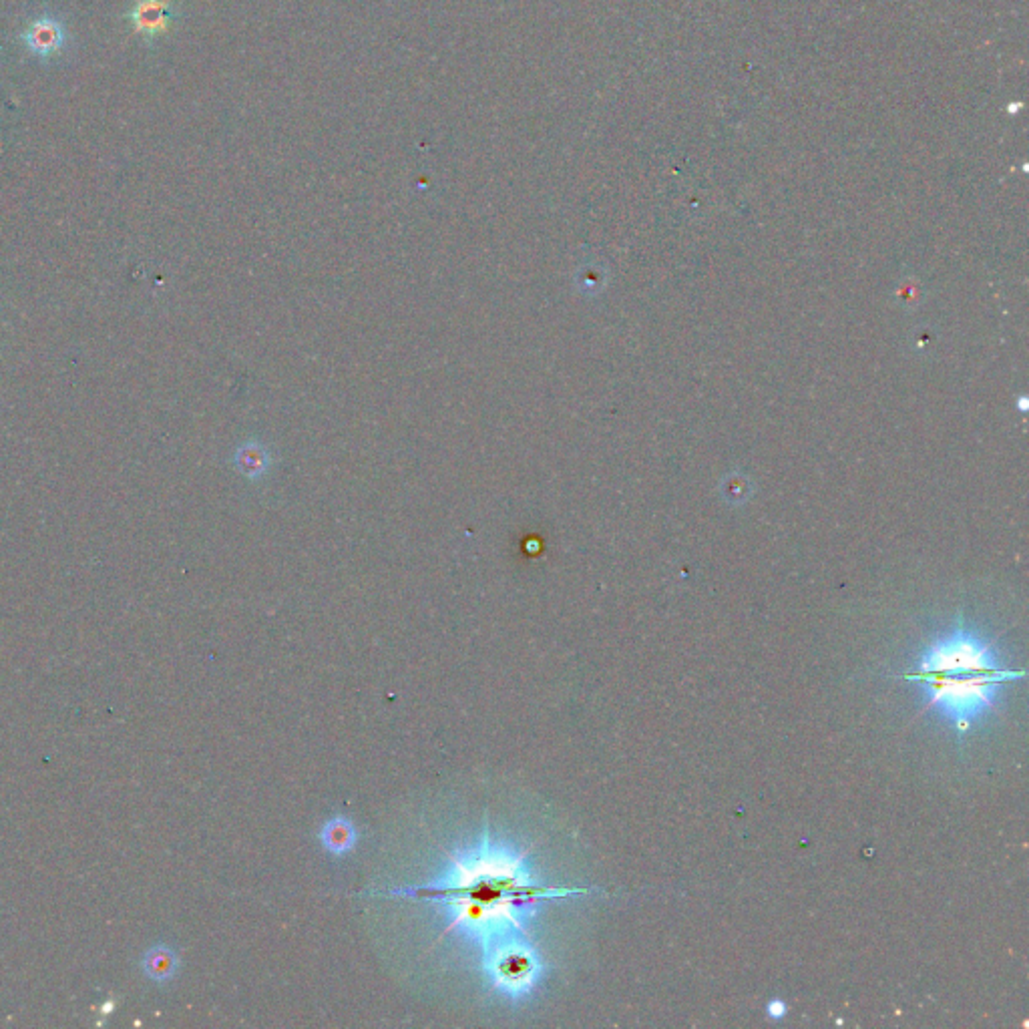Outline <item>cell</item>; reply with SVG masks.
I'll list each match as a JSON object with an SVG mask.
<instances>
[{
	"label": "cell",
	"mask_w": 1029,
	"mask_h": 1029,
	"mask_svg": "<svg viewBox=\"0 0 1029 1029\" xmlns=\"http://www.w3.org/2000/svg\"><path fill=\"white\" fill-rule=\"evenodd\" d=\"M907 680L917 682L933 708L955 730L967 732L971 724L989 714L1001 694L1003 684L1023 678V672H1001L993 676H931V674H905Z\"/></svg>",
	"instance_id": "obj_1"
},
{
	"label": "cell",
	"mask_w": 1029,
	"mask_h": 1029,
	"mask_svg": "<svg viewBox=\"0 0 1029 1029\" xmlns=\"http://www.w3.org/2000/svg\"><path fill=\"white\" fill-rule=\"evenodd\" d=\"M913 672L931 676H993L1007 672V668L993 644L957 626L949 636L939 638L921 652Z\"/></svg>",
	"instance_id": "obj_2"
},
{
	"label": "cell",
	"mask_w": 1029,
	"mask_h": 1029,
	"mask_svg": "<svg viewBox=\"0 0 1029 1029\" xmlns=\"http://www.w3.org/2000/svg\"><path fill=\"white\" fill-rule=\"evenodd\" d=\"M179 11L173 0H137L129 11V23L133 31L147 43L167 35L177 23Z\"/></svg>",
	"instance_id": "obj_3"
},
{
	"label": "cell",
	"mask_w": 1029,
	"mask_h": 1029,
	"mask_svg": "<svg viewBox=\"0 0 1029 1029\" xmlns=\"http://www.w3.org/2000/svg\"><path fill=\"white\" fill-rule=\"evenodd\" d=\"M65 37H67V31H65L63 23L55 17H37L21 33V41L25 43V47L41 59L59 55L63 51Z\"/></svg>",
	"instance_id": "obj_4"
},
{
	"label": "cell",
	"mask_w": 1029,
	"mask_h": 1029,
	"mask_svg": "<svg viewBox=\"0 0 1029 1029\" xmlns=\"http://www.w3.org/2000/svg\"><path fill=\"white\" fill-rule=\"evenodd\" d=\"M177 967H179V961H177L175 951L163 943L149 947L141 959V969H143L145 977L157 985L171 981L173 975L177 973Z\"/></svg>",
	"instance_id": "obj_5"
},
{
	"label": "cell",
	"mask_w": 1029,
	"mask_h": 1029,
	"mask_svg": "<svg viewBox=\"0 0 1029 1029\" xmlns=\"http://www.w3.org/2000/svg\"><path fill=\"white\" fill-rule=\"evenodd\" d=\"M354 841V833H352V827L348 825V822L344 820H334L330 822V825L326 827L324 831V843L330 851H336V853H344Z\"/></svg>",
	"instance_id": "obj_6"
},
{
	"label": "cell",
	"mask_w": 1029,
	"mask_h": 1029,
	"mask_svg": "<svg viewBox=\"0 0 1029 1029\" xmlns=\"http://www.w3.org/2000/svg\"><path fill=\"white\" fill-rule=\"evenodd\" d=\"M786 1011H788V1007H786V1003H784L782 999H772V1001L768 1003V1007H766V1013H768L770 1017H774V1019L784 1017V1015H786Z\"/></svg>",
	"instance_id": "obj_7"
}]
</instances>
